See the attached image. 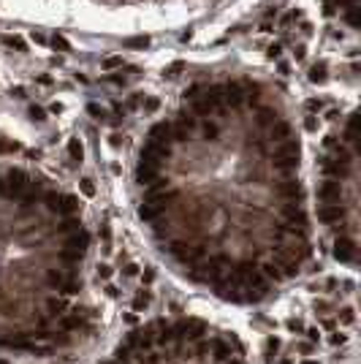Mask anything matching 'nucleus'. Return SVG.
<instances>
[{
    "instance_id": "1",
    "label": "nucleus",
    "mask_w": 361,
    "mask_h": 364,
    "mask_svg": "<svg viewBox=\"0 0 361 364\" xmlns=\"http://www.w3.org/2000/svg\"><path fill=\"white\" fill-rule=\"evenodd\" d=\"M299 166V131L269 82L199 79L139 147V218L190 283L261 304L312 258Z\"/></svg>"
},
{
    "instance_id": "2",
    "label": "nucleus",
    "mask_w": 361,
    "mask_h": 364,
    "mask_svg": "<svg viewBox=\"0 0 361 364\" xmlns=\"http://www.w3.org/2000/svg\"><path fill=\"white\" fill-rule=\"evenodd\" d=\"M359 149L356 114H348L323 139L318 163V220L331 236V256L348 269L359 261Z\"/></svg>"
},
{
    "instance_id": "3",
    "label": "nucleus",
    "mask_w": 361,
    "mask_h": 364,
    "mask_svg": "<svg viewBox=\"0 0 361 364\" xmlns=\"http://www.w3.org/2000/svg\"><path fill=\"white\" fill-rule=\"evenodd\" d=\"M323 11L334 22L345 25L348 30H356V14H359V0H321Z\"/></svg>"
},
{
    "instance_id": "4",
    "label": "nucleus",
    "mask_w": 361,
    "mask_h": 364,
    "mask_svg": "<svg viewBox=\"0 0 361 364\" xmlns=\"http://www.w3.org/2000/svg\"><path fill=\"white\" fill-rule=\"evenodd\" d=\"M152 299H155L152 291H149L147 286H142L136 293H133V299H131V310H133V313H139V315L147 313V310L152 307Z\"/></svg>"
},
{
    "instance_id": "5",
    "label": "nucleus",
    "mask_w": 361,
    "mask_h": 364,
    "mask_svg": "<svg viewBox=\"0 0 361 364\" xmlns=\"http://www.w3.org/2000/svg\"><path fill=\"white\" fill-rule=\"evenodd\" d=\"M283 351V340L277 334H266L264 337V362L266 364H275V359L280 356Z\"/></svg>"
},
{
    "instance_id": "6",
    "label": "nucleus",
    "mask_w": 361,
    "mask_h": 364,
    "mask_svg": "<svg viewBox=\"0 0 361 364\" xmlns=\"http://www.w3.org/2000/svg\"><path fill=\"white\" fill-rule=\"evenodd\" d=\"M312 310H315L318 318H326V315H334L337 302H334V299H329V296H318L315 302H312Z\"/></svg>"
},
{
    "instance_id": "7",
    "label": "nucleus",
    "mask_w": 361,
    "mask_h": 364,
    "mask_svg": "<svg viewBox=\"0 0 361 364\" xmlns=\"http://www.w3.org/2000/svg\"><path fill=\"white\" fill-rule=\"evenodd\" d=\"M334 318H337L340 326H353V323H356V307H353V304H342V307L334 310Z\"/></svg>"
},
{
    "instance_id": "8",
    "label": "nucleus",
    "mask_w": 361,
    "mask_h": 364,
    "mask_svg": "<svg viewBox=\"0 0 361 364\" xmlns=\"http://www.w3.org/2000/svg\"><path fill=\"white\" fill-rule=\"evenodd\" d=\"M326 334H329V337H326V340H329V345H334V348H342V345L351 343V334H348L342 326L331 329V332H326Z\"/></svg>"
},
{
    "instance_id": "9",
    "label": "nucleus",
    "mask_w": 361,
    "mask_h": 364,
    "mask_svg": "<svg viewBox=\"0 0 361 364\" xmlns=\"http://www.w3.org/2000/svg\"><path fill=\"white\" fill-rule=\"evenodd\" d=\"M315 351H318V345H312L310 340H304V337H296L293 340V354L299 356V359H301V356H312Z\"/></svg>"
},
{
    "instance_id": "10",
    "label": "nucleus",
    "mask_w": 361,
    "mask_h": 364,
    "mask_svg": "<svg viewBox=\"0 0 361 364\" xmlns=\"http://www.w3.org/2000/svg\"><path fill=\"white\" fill-rule=\"evenodd\" d=\"M304 318H299V315H288L285 318V329H288L290 334H296V337H301V332H304Z\"/></svg>"
},
{
    "instance_id": "11",
    "label": "nucleus",
    "mask_w": 361,
    "mask_h": 364,
    "mask_svg": "<svg viewBox=\"0 0 361 364\" xmlns=\"http://www.w3.org/2000/svg\"><path fill=\"white\" fill-rule=\"evenodd\" d=\"M301 337H304V340H310L312 345H318V343L323 340V332H321V326H304Z\"/></svg>"
},
{
    "instance_id": "12",
    "label": "nucleus",
    "mask_w": 361,
    "mask_h": 364,
    "mask_svg": "<svg viewBox=\"0 0 361 364\" xmlns=\"http://www.w3.org/2000/svg\"><path fill=\"white\" fill-rule=\"evenodd\" d=\"M95 275H98V280H103V283H109L112 280V275H114V269L109 267V264H98V269H95Z\"/></svg>"
},
{
    "instance_id": "13",
    "label": "nucleus",
    "mask_w": 361,
    "mask_h": 364,
    "mask_svg": "<svg viewBox=\"0 0 361 364\" xmlns=\"http://www.w3.org/2000/svg\"><path fill=\"white\" fill-rule=\"evenodd\" d=\"M155 280H158V272H155V267H147V269H144V272H142V283L149 288Z\"/></svg>"
},
{
    "instance_id": "14",
    "label": "nucleus",
    "mask_w": 361,
    "mask_h": 364,
    "mask_svg": "<svg viewBox=\"0 0 361 364\" xmlns=\"http://www.w3.org/2000/svg\"><path fill=\"white\" fill-rule=\"evenodd\" d=\"M142 272H139V264H125V267H122V277H125V280H133V277H139Z\"/></svg>"
},
{
    "instance_id": "15",
    "label": "nucleus",
    "mask_w": 361,
    "mask_h": 364,
    "mask_svg": "<svg viewBox=\"0 0 361 364\" xmlns=\"http://www.w3.org/2000/svg\"><path fill=\"white\" fill-rule=\"evenodd\" d=\"M103 293H106L109 299H120V288L114 286V283H106V286H103Z\"/></svg>"
},
{
    "instance_id": "16",
    "label": "nucleus",
    "mask_w": 361,
    "mask_h": 364,
    "mask_svg": "<svg viewBox=\"0 0 361 364\" xmlns=\"http://www.w3.org/2000/svg\"><path fill=\"white\" fill-rule=\"evenodd\" d=\"M122 318H125V323H131V326H136V323H139V313H133V310H128V313H122Z\"/></svg>"
},
{
    "instance_id": "17",
    "label": "nucleus",
    "mask_w": 361,
    "mask_h": 364,
    "mask_svg": "<svg viewBox=\"0 0 361 364\" xmlns=\"http://www.w3.org/2000/svg\"><path fill=\"white\" fill-rule=\"evenodd\" d=\"M275 364H296V359H293V356H277Z\"/></svg>"
},
{
    "instance_id": "18",
    "label": "nucleus",
    "mask_w": 361,
    "mask_h": 364,
    "mask_svg": "<svg viewBox=\"0 0 361 364\" xmlns=\"http://www.w3.org/2000/svg\"><path fill=\"white\" fill-rule=\"evenodd\" d=\"M296 364H321V362H318L315 356H301V359L296 362Z\"/></svg>"
},
{
    "instance_id": "19",
    "label": "nucleus",
    "mask_w": 361,
    "mask_h": 364,
    "mask_svg": "<svg viewBox=\"0 0 361 364\" xmlns=\"http://www.w3.org/2000/svg\"><path fill=\"white\" fill-rule=\"evenodd\" d=\"M0 364H11V362H8V359H3V356H0Z\"/></svg>"
}]
</instances>
